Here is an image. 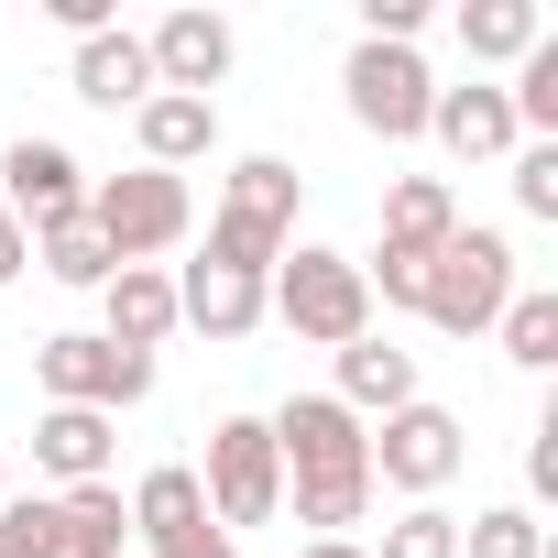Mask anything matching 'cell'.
<instances>
[{
    "label": "cell",
    "instance_id": "7c38bea8",
    "mask_svg": "<svg viewBox=\"0 0 558 558\" xmlns=\"http://www.w3.org/2000/svg\"><path fill=\"white\" fill-rule=\"evenodd\" d=\"M274 274H230V263H186L175 274V329H208V340H252L274 318Z\"/></svg>",
    "mask_w": 558,
    "mask_h": 558
},
{
    "label": "cell",
    "instance_id": "7a4b0ae2",
    "mask_svg": "<svg viewBox=\"0 0 558 558\" xmlns=\"http://www.w3.org/2000/svg\"><path fill=\"white\" fill-rule=\"evenodd\" d=\"M286 252H296V165L286 154H241L230 186H219V208H208V263L274 274Z\"/></svg>",
    "mask_w": 558,
    "mask_h": 558
},
{
    "label": "cell",
    "instance_id": "603a6c76",
    "mask_svg": "<svg viewBox=\"0 0 558 558\" xmlns=\"http://www.w3.org/2000/svg\"><path fill=\"white\" fill-rule=\"evenodd\" d=\"M34 263L56 274V286H110V274H121V263H110V241L88 230V208H77V219H56V230H34Z\"/></svg>",
    "mask_w": 558,
    "mask_h": 558
},
{
    "label": "cell",
    "instance_id": "4dcf8cb0",
    "mask_svg": "<svg viewBox=\"0 0 558 558\" xmlns=\"http://www.w3.org/2000/svg\"><path fill=\"white\" fill-rule=\"evenodd\" d=\"M296 558H373V547H362V536H307Z\"/></svg>",
    "mask_w": 558,
    "mask_h": 558
},
{
    "label": "cell",
    "instance_id": "5bb4252c",
    "mask_svg": "<svg viewBox=\"0 0 558 558\" xmlns=\"http://www.w3.org/2000/svg\"><path fill=\"white\" fill-rule=\"evenodd\" d=\"M99 307H110V329H99V340L154 362V351L175 340V274H165V263H121L110 286H99Z\"/></svg>",
    "mask_w": 558,
    "mask_h": 558
},
{
    "label": "cell",
    "instance_id": "e0dca14e",
    "mask_svg": "<svg viewBox=\"0 0 558 558\" xmlns=\"http://www.w3.org/2000/svg\"><path fill=\"white\" fill-rule=\"evenodd\" d=\"M427 132L460 154V165H493V154H514L525 132H514V110H504V88H438L427 99Z\"/></svg>",
    "mask_w": 558,
    "mask_h": 558
},
{
    "label": "cell",
    "instance_id": "ac0fdd59",
    "mask_svg": "<svg viewBox=\"0 0 558 558\" xmlns=\"http://www.w3.org/2000/svg\"><path fill=\"white\" fill-rule=\"evenodd\" d=\"M340 405H351V416H395V405H416V351H395L384 329H362V340L340 351Z\"/></svg>",
    "mask_w": 558,
    "mask_h": 558
},
{
    "label": "cell",
    "instance_id": "ba28073f",
    "mask_svg": "<svg viewBox=\"0 0 558 558\" xmlns=\"http://www.w3.org/2000/svg\"><path fill=\"white\" fill-rule=\"evenodd\" d=\"M34 373H45V405H88V416H121V405L154 395V362L143 351H110L99 329H56L34 351Z\"/></svg>",
    "mask_w": 558,
    "mask_h": 558
},
{
    "label": "cell",
    "instance_id": "f1b7e54d",
    "mask_svg": "<svg viewBox=\"0 0 558 558\" xmlns=\"http://www.w3.org/2000/svg\"><path fill=\"white\" fill-rule=\"evenodd\" d=\"M525 482H536V493H558V416L536 427V449H525Z\"/></svg>",
    "mask_w": 558,
    "mask_h": 558
},
{
    "label": "cell",
    "instance_id": "83f0119b",
    "mask_svg": "<svg viewBox=\"0 0 558 558\" xmlns=\"http://www.w3.org/2000/svg\"><path fill=\"white\" fill-rule=\"evenodd\" d=\"M154 558H241V536H219V525H186V536H165Z\"/></svg>",
    "mask_w": 558,
    "mask_h": 558
},
{
    "label": "cell",
    "instance_id": "ffe728a7",
    "mask_svg": "<svg viewBox=\"0 0 558 558\" xmlns=\"http://www.w3.org/2000/svg\"><path fill=\"white\" fill-rule=\"evenodd\" d=\"M536 34H547L536 0H460V45H471V66H525Z\"/></svg>",
    "mask_w": 558,
    "mask_h": 558
},
{
    "label": "cell",
    "instance_id": "52a82bcc",
    "mask_svg": "<svg viewBox=\"0 0 558 558\" xmlns=\"http://www.w3.org/2000/svg\"><path fill=\"white\" fill-rule=\"evenodd\" d=\"M88 230L110 241V263H154V252H175L197 230V197H186V175L132 165V175H99L88 186Z\"/></svg>",
    "mask_w": 558,
    "mask_h": 558
},
{
    "label": "cell",
    "instance_id": "cb8c5ba5",
    "mask_svg": "<svg viewBox=\"0 0 558 558\" xmlns=\"http://www.w3.org/2000/svg\"><path fill=\"white\" fill-rule=\"evenodd\" d=\"M493 329H504V362H525V373L558 362V296H547V286H514V307H504Z\"/></svg>",
    "mask_w": 558,
    "mask_h": 558
},
{
    "label": "cell",
    "instance_id": "277c9868",
    "mask_svg": "<svg viewBox=\"0 0 558 558\" xmlns=\"http://www.w3.org/2000/svg\"><path fill=\"white\" fill-rule=\"evenodd\" d=\"M274 318H286L296 340H318V351H351L362 329H373V296H362V263L351 252H329V241H296L286 263H274Z\"/></svg>",
    "mask_w": 558,
    "mask_h": 558
},
{
    "label": "cell",
    "instance_id": "2e32d148",
    "mask_svg": "<svg viewBox=\"0 0 558 558\" xmlns=\"http://www.w3.org/2000/svg\"><path fill=\"white\" fill-rule=\"evenodd\" d=\"M132 132H143V165H154V175H186L197 154H219V99H175V88H154V99L132 110Z\"/></svg>",
    "mask_w": 558,
    "mask_h": 558
},
{
    "label": "cell",
    "instance_id": "484cf974",
    "mask_svg": "<svg viewBox=\"0 0 558 558\" xmlns=\"http://www.w3.org/2000/svg\"><path fill=\"white\" fill-rule=\"evenodd\" d=\"M373 558H460V514H438V504H405L395 525H384V547Z\"/></svg>",
    "mask_w": 558,
    "mask_h": 558
},
{
    "label": "cell",
    "instance_id": "8fae6325",
    "mask_svg": "<svg viewBox=\"0 0 558 558\" xmlns=\"http://www.w3.org/2000/svg\"><path fill=\"white\" fill-rule=\"evenodd\" d=\"M0 208H12L23 241H34V230H56V219L88 208V165H77L66 143H34V132H23L12 154H0Z\"/></svg>",
    "mask_w": 558,
    "mask_h": 558
},
{
    "label": "cell",
    "instance_id": "1f68e13d",
    "mask_svg": "<svg viewBox=\"0 0 558 558\" xmlns=\"http://www.w3.org/2000/svg\"><path fill=\"white\" fill-rule=\"evenodd\" d=\"M0 504H12V460H0Z\"/></svg>",
    "mask_w": 558,
    "mask_h": 558
},
{
    "label": "cell",
    "instance_id": "9c48e42d",
    "mask_svg": "<svg viewBox=\"0 0 558 558\" xmlns=\"http://www.w3.org/2000/svg\"><path fill=\"white\" fill-rule=\"evenodd\" d=\"M340 88H351V121H362L373 143H416V132H427V99H438V77H427L416 45H351Z\"/></svg>",
    "mask_w": 558,
    "mask_h": 558
},
{
    "label": "cell",
    "instance_id": "4316f807",
    "mask_svg": "<svg viewBox=\"0 0 558 558\" xmlns=\"http://www.w3.org/2000/svg\"><path fill=\"white\" fill-rule=\"evenodd\" d=\"M514 208L558 219V143H514Z\"/></svg>",
    "mask_w": 558,
    "mask_h": 558
},
{
    "label": "cell",
    "instance_id": "4fadbf2b",
    "mask_svg": "<svg viewBox=\"0 0 558 558\" xmlns=\"http://www.w3.org/2000/svg\"><path fill=\"white\" fill-rule=\"evenodd\" d=\"M143 56H154V88L208 99V88L230 77V23H219V12H165V23L143 34Z\"/></svg>",
    "mask_w": 558,
    "mask_h": 558
},
{
    "label": "cell",
    "instance_id": "30bf717a",
    "mask_svg": "<svg viewBox=\"0 0 558 558\" xmlns=\"http://www.w3.org/2000/svg\"><path fill=\"white\" fill-rule=\"evenodd\" d=\"M460 460H471V427L449 416V405H395L384 416V438H373V482H395V493H416V504H438L449 482H460Z\"/></svg>",
    "mask_w": 558,
    "mask_h": 558
},
{
    "label": "cell",
    "instance_id": "6da1fadb",
    "mask_svg": "<svg viewBox=\"0 0 558 558\" xmlns=\"http://www.w3.org/2000/svg\"><path fill=\"white\" fill-rule=\"evenodd\" d=\"M263 427H274V460H286L296 525H318V536H351V525L373 514V427H362L340 395H286Z\"/></svg>",
    "mask_w": 558,
    "mask_h": 558
},
{
    "label": "cell",
    "instance_id": "7402d4cb",
    "mask_svg": "<svg viewBox=\"0 0 558 558\" xmlns=\"http://www.w3.org/2000/svg\"><path fill=\"white\" fill-rule=\"evenodd\" d=\"M460 230V197H449V175H405L395 197H384V241H405V252H438Z\"/></svg>",
    "mask_w": 558,
    "mask_h": 558
},
{
    "label": "cell",
    "instance_id": "f546056e",
    "mask_svg": "<svg viewBox=\"0 0 558 558\" xmlns=\"http://www.w3.org/2000/svg\"><path fill=\"white\" fill-rule=\"evenodd\" d=\"M23 263H34V241H23V219H12V208H0V286H12Z\"/></svg>",
    "mask_w": 558,
    "mask_h": 558
},
{
    "label": "cell",
    "instance_id": "5b68a950",
    "mask_svg": "<svg viewBox=\"0 0 558 558\" xmlns=\"http://www.w3.org/2000/svg\"><path fill=\"white\" fill-rule=\"evenodd\" d=\"M416 307H427L449 340H482V329L514 307V241L460 219V230L438 241V263H427V296H416Z\"/></svg>",
    "mask_w": 558,
    "mask_h": 558
},
{
    "label": "cell",
    "instance_id": "44dd1931",
    "mask_svg": "<svg viewBox=\"0 0 558 558\" xmlns=\"http://www.w3.org/2000/svg\"><path fill=\"white\" fill-rule=\"evenodd\" d=\"M186 525H208V493H197V471H186V460L143 471V482H132V536H143V547H165V536H186Z\"/></svg>",
    "mask_w": 558,
    "mask_h": 558
},
{
    "label": "cell",
    "instance_id": "9a60e30c",
    "mask_svg": "<svg viewBox=\"0 0 558 558\" xmlns=\"http://www.w3.org/2000/svg\"><path fill=\"white\" fill-rule=\"evenodd\" d=\"M66 88H77L88 110H143V99H154V56H143V34H121V23L88 34L77 66H66Z\"/></svg>",
    "mask_w": 558,
    "mask_h": 558
},
{
    "label": "cell",
    "instance_id": "8992f818",
    "mask_svg": "<svg viewBox=\"0 0 558 558\" xmlns=\"http://www.w3.org/2000/svg\"><path fill=\"white\" fill-rule=\"evenodd\" d=\"M197 493H208V525H219V536L274 525V514H286V460H274V427H263V416H219V427H208Z\"/></svg>",
    "mask_w": 558,
    "mask_h": 558
},
{
    "label": "cell",
    "instance_id": "d6986e66",
    "mask_svg": "<svg viewBox=\"0 0 558 558\" xmlns=\"http://www.w3.org/2000/svg\"><path fill=\"white\" fill-rule=\"evenodd\" d=\"M34 471H56L66 493H77V482H110V416L45 405V416H34Z\"/></svg>",
    "mask_w": 558,
    "mask_h": 558
},
{
    "label": "cell",
    "instance_id": "d4e9b609",
    "mask_svg": "<svg viewBox=\"0 0 558 558\" xmlns=\"http://www.w3.org/2000/svg\"><path fill=\"white\" fill-rule=\"evenodd\" d=\"M460 547H471V558H547V536H536V514H525V504L471 514V525H460Z\"/></svg>",
    "mask_w": 558,
    "mask_h": 558
},
{
    "label": "cell",
    "instance_id": "3957f363",
    "mask_svg": "<svg viewBox=\"0 0 558 558\" xmlns=\"http://www.w3.org/2000/svg\"><path fill=\"white\" fill-rule=\"evenodd\" d=\"M132 536V504L110 482H77V493H12L0 504V558H121Z\"/></svg>",
    "mask_w": 558,
    "mask_h": 558
}]
</instances>
